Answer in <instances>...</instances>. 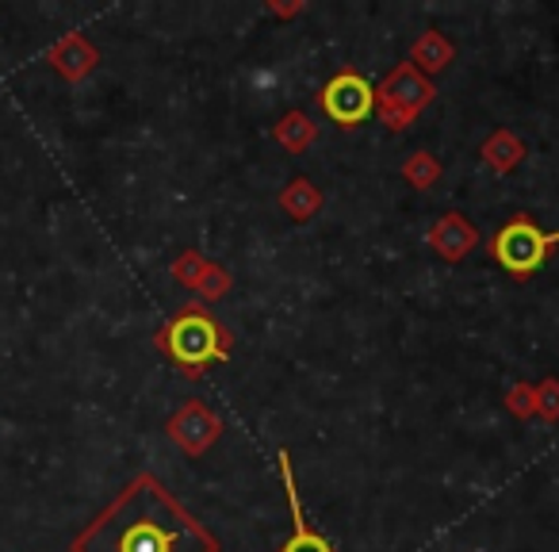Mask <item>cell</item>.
I'll use <instances>...</instances> for the list:
<instances>
[{
  "label": "cell",
  "instance_id": "7c38bea8",
  "mask_svg": "<svg viewBox=\"0 0 559 552\" xmlns=\"http://www.w3.org/2000/svg\"><path fill=\"white\" fill-rule=\"evenodd\" d=\"M280 203L292 211L296 219H311L314 211H319V192L311 188V180H292V188L284 196H280Z\"/></svg>",
  "mask_w": 559,
  "mask_h": 552
},
{
  "label": "cell",
  "instance_id": "5b68a950",
  "mask_svg": "<svg viewBox=\"0 0 559 552\" xmlns=\"http://www.w3.org/2000/svg\"><path fill=\"white\" fill-rule=\"evenodd\" d=\"M322 108L334 124L357 127L372 116L376 108V89L368 85L360 73H337L326 89H322Z\"/></svg>",
  "mask_w": 559,
  "mask_h": 552
},
{
  "label": "cell",
  "instance_id": "9c48e42d",
  "mask_svg": "<svg viewBox=\"0 0 559 552\" xmlns=\"http://www.w3.org/2000/svg\"><path fill=\"white\" fill-rule=\"evenodd\" d=\"M50 62H55V70H62L66 78H85L88 70L96 66V50L88 47L81 35H66L62 43H58L55 50H50Z\"/></svg>",
  "mask_w": 559,
  "mask_h": 552
},
{
  "label": "cell",
  "instance_id": "9a60e30c",
  "mask_svg": "<svg viewBox=\"0 0 559 552\" xmlns=\"http://www.w3.org/2000/svg\"><path fill=\"white\" fill-rule=\"evenodd\" d=\"M506 407H510L513 419H533L536 414V388L533 384H513L506 391Z\"/></svg>",
  "mask_w": 559,
  "mask_h": 552
},
{
  "label": "cell",
  "instance_id": "ba28073f",
  "mask_svg": "<svg viewBox=\"0 0 559 552\" xmlns=\"http://www.w3.org/2000/svg\"><path fill=\"white\" fill-rule=\"evenodd\" d=\"M280 475H284V488H288V506H292V518H296V533L292 541L284 544L280 552H334L311 526L304 521V510H299V491H296V480H292V457L288 453H280Z\"/></svg>",
  "mask_w": 559,
  "mask_h": 552
},
{
  "label": "cell",
  "instance_id": "5bb4252c",
  "mask_svg": "<svg viewBox=\"0 0 559 552\" xmlns=\"http://www.w3.org/2000/svg\"><path fill=\"white\" fill-rule=\"evenodd\" d=\"M403 177L411 180L414 188H429V185H437V177H441V165H437V157L433 154H414L411 162L403 165Z\"/></svg>",
  "mask_w": 559,
  "mask_h": 552
},
{
  "label": "cell",
  "instance_id": "277c9868",
  "mask_svg": "<svg viewBox=\"0 0 559 552\" xmlns=\"http://www.w3.org/2000/svg\"><path fill=\"white\" fill-rule=\"evenodd\" d=\"M429 101H433V85L421 78L414 62L399 66L380 89V111H383V119H388V127H395V131H403Z\"/></svg>",
  "mask_w": 559,
  "mask_h": 552
},
{
  "label": "cell",
  "instance_id": "52a82bcc",
  "mask_svg": "<svg viewBox=\"0 0 559 552\" xmlns=\"http://www.w3.org/2000/svg\"><path fill=\"white\" fill-rule=\"evenodd\" d=\"M429 246H433L444 261H460V257L472 254V246H479V231H475L460 211H449V215L437 219L433 231H429Z\"/></svg>",
  "mask_w": 559,
  "mask_h": 552
},
{
  "label": "cell",
  "instance_id": "6da1fadb",
  "mask_svg": "<svg viewBox=\"0 0 559 552\" xmlns=\"http://www.w3.org/2000/svg\"><path fill=\"white\" fill-rule=\"evenodd\" d=\"M73 552H218V541L162 488L139 475L85 533Z\"/></svg>",
  "mask_w": 559,
  "mask_h": 552
},
{
  "label": "cell",
  "instance_id": "30bf717a",
  "mask_svg": "<svg viewBox=\"0 0 559 552\" xmlns=\"http://www.w3.org/2000/svg\"><path fill=\"white\" fill-rule=\"evenodd\" d=\"M521 157H525V142H521L518 134H510V131H495L487 142H483V162H487L495 173L518 169Z\"/></svg>",
  "mask_w": 559,
  "mask_h": 552
},
{
  "label": "cell",
  "instance_id": "8992f818",
  "mask_svg": "<svg viewBox=\"0 0 559 552\" xmlns=\"http://www.w3.org/2000/svg\"><path fill=\"white\" fill-rule=\"evenodd\" d=\"M218 434H223V422H218V414H211L200 399L180 407V414H173V422H169V437L185 453H192V457H200L207 445H215Z\"/></svg>",
  "mask_w": 559,
  "mask_h": 552
},
{
  "label": "cell",
  "instance_id": "4fadbf2b",
  "mask_svg": "<svg viewBox=\"0 0 559 552\" xmlns=\"http://www.w3.org/2000/svg\"><path fill=\"white\" fill-rule=\"evenodd\" d=\"M276 139L284 142L288 150H296V154H299V150L311 146V142H314V124L307 116H299V111H292V116L276 127Z\"/></svg>",
  "mask_w": 559,
  "mask_h": 552
},
{
  "label": "cell",
  "instance_id": "7a4b0ae2",
  "mask_svg": "<svg viewBox=\"0 0 559 552\" xmlns=\"http://www.w3.org/2000/svg\"><path fill=\"white\" fill-rule=\"evenodd\" d=\"M162 345L173 353L177 365L188 368V376H195L200 368H207L211 361H223L226 350H230V338L218 327L211 315L203 312H188L180 319H173L169 327L162 330Z\"/></svg>",
  "mask_w": 559,
  "mask_h": 552
},
{
  "label": "cell",
  "instance_id": "8fae6325",
  "mask_svg": "<svg viewBox=\"0 0 559 552\" xmlns=\"http://www.w3.org/2000/svg\"><path fill=\"white\" fill-rule=\"evenodd\" d=\"M449 62H452V43L444 39L441 32H426L418 43H414V66H418V70L437 73Z\"/></svg>",
  "mask_w": 559,
  "mask_h": 552
},
{
  "label": "cell",
  "instance_id": "2e32d148",
  "mask_svg": "<svg viewBox=\"0 0 559 552\" xmlns=\"http://www.w3.org/2000/svg\"><path fill=\"white\" fill-rule=\"evenodd\" d=\"M536 414L548 422H559V380L536 384Z\"/></svg>",
  "mask_w": 559,
  "mask_h": 552
},
{
  "label": "cell",
  "instance_id": "3957f363",
  "mask_svg": "<svg viewBox=\"0 0 559 552\" xmlns=\"http://www.w3.org/2000/svg\"><path fill=\"white\" fill-rule=\"evenodd\" d=\"M556 246H559V231L544 234L533 219L518 215L495 234L490 254H495V261L502 265L506 272H513V277L521 281V277H533V272L544 265V257H548Z\"/></svg>",
  "mask_w": 559,
  "mask_h": 552
}]
</instances>
